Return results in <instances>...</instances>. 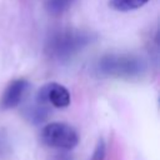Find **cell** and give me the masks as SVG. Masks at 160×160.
I'll list each match as a JSON object with an SVG mask.
<instances>
[{"label": "cell", "mask_w": 160, "mask_h": 160, "mask_svg": "<svg viewBox=\"0 0 160 160\" xmlns=\"http://www.w3.org/2000/svg\"><path fill=\"white\" fill-rule=\"evenodd\" d=\"M74 2H75V0H48L46 10L52 15H61Z\"/></svg>", "instance_id": "52a82bcc"}, {"label": "cell", "mask_w": 160, "mask_h": 160, "mask_svg": "<svg viewBox=\"0 0 160 160\" xmlns=\"http://www.w3.org/2000/svg\"><path fill=\"white\" fill-rule=\"evenodd\" d=\"M104 159H105V144L102 140H99L90 160H104Z\"/></svg>", "instance_id": "ba28073f"}, {"label": "cell", "mask_w": 160, "mask_h": 160, "mask_svg": "<svg viewBox=\"0 0 160 160\" xmlns=\"http://www.w3.org/2000/svg\"><path fill=\"white\" fill-rule=\"evenodd\" d=\"M41 141L55 149L71 150L79 142V136L75 129L65 122H50L41 130Z\"/></svg>", "instance_id": "3957f363"}, {"label": "cell", "mask_w": 160, "mask_h": 160, "mask_svg": "<svg viewBox=\"0 0 160 160\" xmlns=\"http://www.w3.org/2000/svg\"><path fill=\"white\" fill-rule=\"evenodd\" d=\"M92 35L76 29L54 31L45 45L46 54L55 60H68L91 42Z\"/></svg>", "instance_id": "6da1fadb"}, {"label": "cell", "mask_w": 160, "mask_h": 160, "mask_svg": "<svg viewBox=\"0 0 160 160\" xmlns=\"http://www.w3.org/2000/svg\"><path fill=\"white\" fill-rule=\"evenodd\" d=\"M38 101L42 104H50L54 108H68L70 105V92L66 88L58 82H50L44 85L38 94Z\"/></svg>", "instance_id": "277c9868"}, {"label": "cell", "mask_w": 160, "mask_h": 160, "mask_svg": "<svg viewBox=\"0 0 160 160\" xmlns=\"http://www.w3.org/2000/svg\"><path fill=\"white\" fill-rule=\"evenodd\" d=\"M28 88H29V82L24 79H18L11 81L1 96L0 108L4 110H8L18 106L19 102L22 100Z\"/></svg>", "instance_id": "5b68a950"}, {"label": "cell", "mask_w": 160, "mask_h": 160, "mask_svg": "<svg viewBox=\"0 0 160 160\" xmlns=\"http://www.w3.org/2000/svg\"><path fill=\"white\" fill-rule=\"evenodd\" d=\"M149 0H110L109 5L118 11H130L144 6Z\"/></svg>", "instance_id": "8992f818"}, {"label": "cell", "mask_w": 160, "mask_h": 160, "mask_svg": "<svg viewBox=\"0 0 160 160\" xmlns=\"http://www.w3.org/2000/svg\"><path fill=\"white\" fill-rule=\"evenodd\" d=\"M98 70L105 76L131 79L145 71V62L131 54H109L99 60Z\"/></svg>", "instance_id": "7a4b0ae2"}]
</instances>
